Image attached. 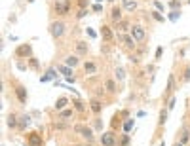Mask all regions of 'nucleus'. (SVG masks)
<instances>
[{
    "instance_id": "1",
    "label": "nucleus",
    "mask_w": 190,
    "mask_h": 146,
    "mask_svg": "<svg viewBox=\"0 0 190 146\" xmlns=\"http://www.w3.org/2000/svg\"><path fill=\"white\" fill-rule=\"evenodd\" d=\"M48 29H50V34H52L53 40H61V38L67 34V23L61 21V19H53Z\"/></svg>"
},
{
    "instance_id": "2",
    "label": "nucleus",
    "mask_w": 190,
    "mask_h": 146,
    "mask_svg": "<svg viewBox=\"0 0 190 146\" xmlns=\"http://www.w3.org/2000/svg\"><path fill=\"white\" fill-rule=\"evenodd\" d=\"M74 133H76V135H80V137H82L86 142H93V140H95V131H93L91 127L84 125V124L74 125Z\"/></svg>"
},
{
    "instance_id": "3",
    "label": "nucleus",
    "mask_w": 190,
    "mask_h": 146,
    "mask_svg": "<svg viewBox=\"0 0 190 146\" xmlns=\"http://www.w3.org/2000/svg\"><path fill=\"white\" fill-rule=\"evenodd\" d=\"M70 8H72V2H70V0H55V2H53V12L59 17L68 15L70 13Z\"/></svg>"
},
{
    "instance_id": "4",
    "label": "nucleus",
    "mask_w": 190,
    "mask_h": 146,
    "mask_svg": "<svg viewBox=\"0 0 190 146\" xmlns=\"http://www.w3.org/2000/svg\"><path fill=\"white\" fill-rule=\"evenodd\" d=\"M99 142L101 146H118V137H116V131L108 129V131H103L101 137H99Z\"/></svg>"
},
{
    "instance_id": "5",
    "label": "nucleus",
    "mask_w": 190,
    "mask_h": 146,
    "mask_svg": "<svg viewBox=\"0 0 190 146\" xmlns=\"http://www.w3.org/2000/svg\"><path fill=\"white\" fill-rule=\"evenodd\" d=\"M13 55H15L17 59H31V57H32V46H31V44H19V46L15 47Z\"/></svg>"
},
{
    "instance_id": "6",
    "label": "nucleus",
    "mask_w": 190,
    "mask_h": 146,
    "mask_svg": "<svg viewBox=\"0 0 190 146\" xmlns=\"http://www.w3.org/2000/svg\"><path fill=\"white\" fill-rule=\"evenodd\" d=\"M13 93H15V97H17L19 105H27L29 93H27V87H25V85H23V84H15V85H13Z\"/></svg>"
},
{
    "instance_id": "7",
    "label": "nucleus",
    "mask_w": 190,
    "mask_h": 146,
    "mask_svg": "<svg viewBox=\"0 0 190 146\" xmlns=\"http://www.w3.org/2000/svg\"><path fill=\"white\" fill-rule=\"evenodd\" d=\"M129 34H131L137 42H145V40H147V29L142 27V25H133L131 31H129Z\"/></svg>"
},
{
    "instance_id": "8",
    "label": "nucleus",
    "mask_w": 190,
    "mask_h": 146,
    "mask_svg": "<svg viewBox=\"0 0 190 146\" xmlns=\"http://www.w3.org/2000/svg\"><path fill=\"white\" fill-rule=\"evenodd\" d=\"M118 38H120V42L128 47V50H137V40L131 36V34H128V32H120V34H118Z\"/></svg>"
},
{
    "instance_id": "9",
    "label": "nucleus",
    "mask_w": 190,
    "mask_h": 146,
    "mask_svg": "<svg viewBox=\"0 0 190 146\" xmlns=\"http://www.w3.org/2000/svg\"><path fill=\"white\" fill-rule=\"evenodd\" d=\"M25 137H27V144L29 146H44V139H42V135L38 131H29Z\"/></svg>"
},
{
    "instance_id": "10",
    "label": "nucleus",
    "mask_w": 190,
    "mask_h": 146,
    "mask_svg": "<svg viewBox=\"0 0 190 146\" xmlns=\"http://www.w3.org/2000/svg\"><path fill=\"white\" fill-rule=\"evenodd\" d=\"M122 118H129V112H128V110H122V112H116V114H114L112 124H110V129H112V131H116V129L122 127Z\"/></svg>"
},
{
    "instance_id": "11",
    "label": "nucleus",
    "mask_w": 190,
    "mask_h": 146,
    "mask_svg": "<svg viewBox=\"0 0 190 146\" xmlns=\"http://www.w3.org/2000/svg\"><path fill=\"white\" fill-rule=\"evenodd\" d=\"M173 91H175V76L169 74V78H168V87H165V91H163V105L173 97Z\"/></svg>"
},
{
    "instance_id": "12",
    "label": "nucleus",
    "mask_w": 190,
    "mask_h": 146,
    "mask_svg": "<svg viewBox=\"0 0 190 146\" xmlns=\"http://www.w3.org/2000/svg\"><path fill=\"white\" fill-rule=\"evenodd\" d=\"M88 105H89V110H91L95 116H99V114L103 112V106H105V105H103V101L99 99V97H91Z\"/></svg>"
},
{
    "instance_id": "13",
    "label": "nucleus",
    "mask_w": 190,
    "mask_h": 146,
    "mask_svg": "<svg viewBox=\"0 0 190 146\" xmlns=\"http://www.w3.org/2000/svg\"><path fill=\"white\" fill-rule=\"evenodd\" d=\"M105 91L108 95H116V93H120V89H118V84H116V78H107L105 80Z\"/></svg>"
},
{
    "instance_id": "14",
    "label": "nucleus",
    "mask_w": 190,
    "mask_h": 146,
    "mask_svg": "<svg viewBox=\"0 0 190 146\" xmlns=\"http://www.w3.org/2000/svg\"><path fill=\"white\" fill-rule=\"evenodd\" d=\"M31 124H32V118H31V114H21L19 116V131H27L29 127H31Z\"/></svg>"
},
{
    "instance_id": "15",
    "label": "nucleus",
    "mask_w": 190,
    "mask_h": 146,
    "mask_svg": "<svg viewBox=\"0 0 190 146\" xmlns=\"http://www.w3.org/2000/svg\"><path fill=\"white\" fill-rule=\"evenodd\" d=\"M101 36H103V42H112L114 40V31L110 25H101Z\"/></svg>"
},
{
    "instance_id": "16",
    "label": "nucleus",
    "mask_w": 190,
    "mask_h": 146,
    "mask_svg": "<svg viewBox=\"0 0 190 146\" xmlns=\"http://www.w3.org/2000/svg\"><path fill=\"white\" fill-rule=\"evenodd\" d=\"M108 15H110V21L114 23V25H116L118 21H122V19H124V17H122V6H116V4H114Z\"/></svg>"
},
{
    "instance_id": "17",
    "label": "nucleus",
    "mask_w": 190,
    "mask_h": 146,
    "mask_svg": "<svg viewBox=\"0 0 190 146\" xmlns=\"http://www.w3.org/2000/svg\"><path fill=\"white\" fill-rule=\"evenodd\" d=\"M74 46H76V55H80V57H82V55H88V53H89V44H88V42L78 40Z\"/></svg>"
},
{
    "instance_id": "18",
    "label": "nucleus",
    "mask_w": 190,
    "mask_h": 146,
    "mask_svg": "<svg viewBox=\"0 0 190 146\" xmlns=\"http://www.w3.org/2000/svg\"><path fill=\"white\" fill-rule=\"evenodd\" d=\"M6 125H8L10 129H17V127H19V116H17L15 112H10V114H8Z\"/></svg>"
},
{
    "instance_id": "19",
    "label": "nucleus",
    "mask_w": 190,
    "mask_h": 146,
    "mask_svg": "<svg viewBox=\"0 0 190 146\" xmlns=\"http://www.w3.org/2000/svg\"><path fill=\"white\" fill-rule=\"evenodd\" d=\"M177 140H181L184 146L190 142V127H188V125H182V129L179 131V139H177Z\"/></svg>"
},
{
    "instance_id": "20",
    "label": "nucleus",
    "mask_w": 190,
    "mask_h": 146,
    "mask_svg": "<svg viewBox=\"0 0 190 146\" xmlns=\"http://www.w3.org/2000/svg\"><path fill=\"white\" fill-rule=\"evenodd\" d=\"M80 63H82V61H80V55H76V53H74V55H67V59H65V65L70 66V68H76Z\"/></svg>"
},
{
    "instance_id": "21",
    "label": "nucleus",
    "mask_w": 190,
    "mask_h": 146,
    "mask_svg": "<svg viewBox=\"0 0 190 146\" xmlns=\"http://www.w3.org/2000/svg\"><path fill=\"white\" fill-rule=\"evenodd\" d=\"M131 27H133V25H131L128 19H122V21L116 23V31H118V32H128V31H131Z\"/></svg>"
},
{
    "instance_id": "22",
    "label": "nucleus",
    "mask_w": 190,
    "mask_h": 146,
    "mask_svg": "<svg viewBox=\"0 0 190 146\" xmlns=\"http://www.w3.org/2000/svg\"><path fill=\"white\" fill-rule=\"evenodd\" d=\"M84 72H86V74H89V76L97 74V63H93V61H86V63H84Z\"/></svg>"
},
{
    "instance_id": "23",
    "label": "nucleus",
    "mask_w": 190,
    "mask_h": 146,
    "mask_svg": "<svg viewBox=\"0 0 190 146\" xmlns=\"http://www.w3.org/2000/svg\"><path fill=\"white\" fill-rule=\"evenodd\" d=\"M70 118H74V108H65L57 114V119H61V121H67Z\"/></svg>"
},
{
    "instance_id": "24",
    "label": "nucleus",
    "mask_w": 190,
    "mask_h": 146,
    "mask_svg": "<svg viewBox=\"0 0 190 146\" xmlns=\"http://www.w3.org/2000/svg\"><path fill=\"white\" fill-rule=\"evenodd\" d=\"M72 108H74V112H80V114H84L88 110V106L82 99H72Z\"/></svg>"
},
{
    "instance_id": "25",
    "label": "nucleus",
    "mask_w": 190,
    "mask_h": 146,
    "mask_svg": "<svg viewBox=\"0 0 190 146\" xmlns=\"http://www.w3.org/2000/svg\"><path fill=\"white\" fill-rule=\"evenodd\" d=\"M70 101H68V97H59V99L55 101V105H53V108L57 110V112H61V110H65L67 108V105H68Z\"/></svg>"
},
{
    "instance_id": "26",
    "label": "nucleus",
    "mask_w": 190,
    "mask_h": 146,
    "mask_svg": "<svg viewBox=\"0 0 190 146\" xmlns=\"http://www.w3.org/2000/svg\"><path fill=\"white\" fill-rule=\"evenodd\" d=\"M168 114H169V110L165 108V106L160 110V116H158V127H163V125H165V121H168Z\"/></svg>"
},
{
    "instance_id": "27",
    "label": "nucleus",
    "mask_w": 190,
    "mask_h": 146,
    "mask_svg": "<svg viewBox=\"0 0 190 146\" xmlns=\"http://www.w3.org/2000/svg\"><path fill=\"white\" fill-rule=\"evenodd\" d=\"M114 78H116V82H124L126 80V70H124V66H116L114 68Z\"/></svg>"
},
{
    "instance_id": "28",
    "label": "nucleus",
    "mask_w": 190,
    "mask_h": 146,
    "mask_svg": "<svg viewBox=\"0 0 190 146\" xmlns=\"http://www.w3.org/2000/svg\"><path fill=\"white\" fill-rule=\"evenodd\" d=\"M59 72H61V74L65 76V78H68V76H72V68H70V66H67V65H57L55 66Z\"/></svg>"
},
{
    "instance_id": "29",
    "label": "nucleus",
    "mask_w": 190,
    "mask_h": 146,
    "mask_svg": "<svg viewBox=\"0 0 190 146\" xmlns=\"http://www.w3.org/2000/svg\"><path fill=\"white\" fill-rule=\"evenodd\" d=\"M124 2V10H128V12H135L137 10V0H122Z\"/></svg>"
},
{
    "instance_id": "30",
    "label": "nucleus",
    "mask_w": 190,
    "mask_h": 146,
    "mask_svg": "<svg viewBox=\"0 0 190 146\" xmlns=\"http://www.w3.org/2000/svg\"><path fill=\"white\" fill-rule=\"evenodd\" d=\"M122 129H124V133H129V131L133 129V118H126V121H124Z\"/></svg>"
},
{
    "instance_id": "31",
    "label": "nucleus",
    "mask_w": 190,
    "mask_h": 146,
    "mask_svg": "<svg viewBox=\"0 0 190 146\" xmlns=\"http://www.w3.org/2000/svg\"><path fill=\"white\" fill-rule=\"evenodd\" d=\"M150 15H152V19H154V21H158V23H163V21H165V17H163V15H162V12H158V10H152V12H150Z\"/></svg>"
},
{
    "instance_id": "32",
    "label": "nucleus",
    "mask_w": 190,
    "mask_h": 146,
    "mask_svg": "<svg viewBox=\"0 0 190 146\" xmlns=\"http://www.w3.org/2000/svg\"><path fill=\"white\" fill-rule=\"evenodd\" d=\"M93 129L95 131H103V119L99 116H95V119H93Z\"/></svg>"
},
{
    "instance_id": "33",
    "label": "nucleus",
    "mask_w": 190,
    "mask_h": 146,
    "mask_svg": "<svg viewBox=\"0 0 190 146\" xmlns=\"http://www.w3.org/2000/svg\"><path fill=\"white\" fill-rule=\"evenodd\" d=\"M27 61H29V68H32V70H38V68H40V63H38V59H36L34 55H32L31 59H27Z\"/></svg>"
},
{
    "instance_id": "34",
    "label": "nucleus",
    "mask_w": 190,
    "mask_h": 146,
    "mask_svg": "<svg viewBox=\"0 0 190 146\" xmlns=\"http://www.w3.org/2000/svg\"><path fill=\"white\" fill-rule=\"evenodd\" d=\"M57 74H59V70L57 68H53V66H50L46 70V76H50V80H55L57 78Z\"/></svg>"
},
{
    "instance_id": "35",
    "label": "nucleus",
    "mask_w": 190,
    "mask_h": 146,
    "mask_svg": "<svg viewBox=\"0 0 190 146\" xmlns=\"http://www.w3.org/2000/svg\"><path fill=\"white\" fill-rule=\"evenodd\" d=\"M179 17H181V12H179V10H171V12H169V21L177 23V21H179Z\"/></svg>"
},
{
    "instance_id": "36",
    "label": "nucleus",
    "mask_w": 190,
    "mask_h": 146,
    "mask_svg": "<svg viewBox=\"0 0 190 146\" xmlns=\"http://www.w3.org/2000/svg\"><path fill=\"white\" fill-rule=\"evenodd\" d=\"M88 13H89V12H88V8H78V12H76V19L80 21V19H84Z\"/></svg>"
},
{
    "instance_id": "37",
    "label": "nucleus",
    "mask_w": 190,
    "mask_h": 146,
    "mask_svg": "<svg viewBox=\"0 0 190 146\" xmlns=\"http://www.w3.org/2000/svg\"><path fill=\"white\" fill-rule=\"evenodd\" d=\"M168 6H169L171 10H179V12H181V6H182V4H181V0H169Z\"/></svg>"
},
{
    "instance_id": "38",
    "label": "nucleus",
    "mask_w": 190,
    "mask_h": 146,
    "mask_svg": "<svg viewBox=\"0 0 190 146\" xmlns=\"http://www.w3.org/2000/svg\"><path fill=\"white\" fill-rule=\"evenodd\" d=\"M128 144H129V133H124L120 142H118V146H128Z\"/></svg>"
},
{
    "instance_id": "39",
    "label": "nucleus",
    "mask_w": 190,
    "mask_h": 146,
    "mask_svg": "<svg viewBox=\"0 0 190 146\" xmlns=\"http://www.w3.org/2000/svg\"><path fill=\"white\" fill-rule=\"evenodd\" d=\"M182 82H190V66H186L182 70Z\"/></svg>"
},
{
    "instance_id": "40",
    "label": "nucleus",
    "mask_w": 190,
    "mask_h": 146,
    "mask_svg": "<svg viewBox=\"0 0 190 146\" xmlns=\"http://www.w3.org/2000/svg\"><path fill=\"white\" fill-rule=\"evenodd\" d=\"M175 106V97H171V99L168 101V103H165V108H168V110H171Z\"/></svg>"
},
{
    "instance_id": "41",
    "label": "nucleus",
    "mask_w": 190,
    "mask_h": 146,
    "mask_svg": "<svg viewBox=\"0 0 190 146\" xmlns=\"http://www.w3.org/2000/svg\"><path fill=\"white\" fill-rule=\"evenodd\" d=\"M162 53H163V47L160 46L158 50H156V57H154V59H156V61H160V59H162Z\"/></svg>"
},
{
    "instance_id": "42",
    "label": "nucleus",
    "mask_w": 190,
    "mask_h": 146,
    "mask_svg": "<svg viewBox=\"0 0 190 146\" xmlns=\"http://www.w3.org/2000/svg\"><path fill=\"white\" fill-rule=\"evenodd\" d=\"M154 6H156V10H158V12H163V4L160 2V0H154Z\"/></svg>"
},
{
    "instance_id": "43",
    "label": "nucleus",
    "mask_w": 190,
    "mask_h": 146,
    "mask_svg": "<svg viewBox=\"0 0 190 146\" xmlns=\"http://www.w3.org/2000/svg\"><path fill=\"white\" fill-rule=\"evenodd\" d=\"M89 0H78V8H88Z\"/></svg>"
},
{
    "instance_id": "44",
    "label": "nucleus",
    "mask_w": 190,
    "mask_h": 146,
    "mask_svg": "<svg viewBox=\"0 0 190 146\" xmlns=\"http://www.w3.org/2000/svg\"><path fill=\"white\" fill-rule=\"evenodd\" d=\"M91 10H93V12H103V6H101V4H93Z\"/></svg>"
},
{
    "instance_id": "45",
    "label": "nucleus",
    "mask_w": 190,
    "mask_h": 146,
    "mask_svg": "<svg viewBox=\"0 0 190 146\" xmlns=\"http://www.w3.org/2000/svg\"><path fill=\"white\" fill-rule=\"evenodd\" d=\"M27 66H29V65H25V63H21V61L17 63V68H19V70H27Z\"/></svg>"
},
{
    "instance_id": "46",
    "label": "nucleus",
    "mask_w": 190,
    "mask_h": 146,
    "mask_svg": "<svg viewBox=\"0 0 190 146\" xmlns=\"http://www.w3.org/2000/svg\"><path fill=\"white\" fill-rule=\"evenodd\" d=\"M86 32H88V36H89V38H95V36H97V34H95L91 29H86Z\"/></svg>"
},
{
    "instance_id": "47",
    "label": "nucleus",
    "mask_w": 190,
    "mask_h": 146,
    "mask_svg": "<svg viewBox=\"0 0 190 146\" xmlns=\"http://www.w3.org/2000/svg\"><path fill=\"white\" fill-rule=\"evenodd\" d=\"M173 146H184V144H182L181 140H175V144H173Z\"/></svg>"
},
{
    "instance_id": "48",
    "label": "nucleus",
    "mask_w": 190,
    "mask_h": 146,
    "mask_svg": "<svg viewBox=\"0 0 190 146\" xmlns=\"http://www.w3.org/2000/svg\"><path fill=\"white\" fill-rule=\"evenodd\" d=\"M160 146H165V142H163V140H162V142H160Z\"/></svg>"
},
{
    "instance_id": "49",
    "label": "nucleus",
    "mask_w": 190,
    "mask_h": 146,
    "mask_svg": "<svg viewBox=\"0 0 190 146\" xmlns=\"http://www.w3.org/2000/svg\"><path fill=\"white\" fill-rule=\"evenodd\" d=\"M86 146H93V144H91V142H86Z\"/></svg>"
},
{
    "instance_id": "50",
    "label": "nucleus",
    "mask_w": 190,
    "mask_h": 146,
    "mask_svg": "<svg viewBox=\"0 0 190 146\" xmlns=\"http://www.w3.org/2000/svg\"><path fill=\"white\" fill-rule=\"evenodd\" d=\"M95 2H97V4H101V2H103V0H95Z\"/></svg>"
},
{
    "instance_id": "51",
    "label": "nucleus",
    "mask_w": 190,
    "mask_h": 146,
    "mask_svg": "<svg viewBox=\"0 0 190 146\" xmlns=\"http://www.w3.org/2000/svg\"><path fill=\"white\" fill-rule=\"evenodd\" d=\"M108 2H114V0H108Z\"/></svg>"
},
{
    "instance_id": "52",
    "label": "nucleus",
    "mask_w": 190,
    "mask_h": 146,
    "mask_svg": "<svg viewBox=\"0 0 190 146\" xmlns=\"http://www.w3.org/2000/svg\"><path fill=\"white\" fill-rule=\"evenodd\" d=\"M25 146H29V144H25Z\"/></svg>"
},
{
    "instance_id": "53",
    "label": "nucleus",
    "mask_w": 190,
    "mask_h": 146,
    "mask_svg": "<svg viewBox=\"0 0 190 146\" xmlns=\"http://www.w3.org/2000/svg\"><path fill=\"white\" fill-rule=\"evenodd\" d=\"M188 4H190V2H188Z\"/></svg>"
}]
</instances>
